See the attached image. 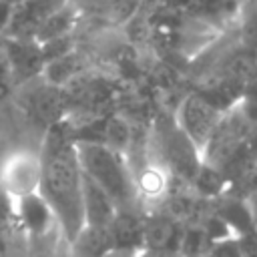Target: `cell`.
I'll list each match as a JSON object with an SVG mask.
<instances>
[{"label": "cell", "mask_w": 257, "mask_h": 257, "mask_svg": "<svg viewBox=\"0 0 257 257\" xmlns=\"http://www.w3.org/2000/svg\"><path fill=\"white\" fill-rule=\"evenodd\" d=\"M38 155V193L48 203L64 243L70 245L84 227V173L72 128L64 120L50 124Z\"/></svg>", "instance_id": "1"}, {"label": "cell", "mask_w": 257, "mask_h": 257, "mask_svg": "<svg viewBox=\"0 0 257 257\" xmlns=\"http://www.w3.org/2000/svg\"><path fill=\"white\" fill-rule=\"evenodd\" d=\"M82 173L102 189L118 211H143L126 157L100 141H78Z\"/></svg>", "instance_id": "2"}, {"label": "cell", "mask_w": 257, "mask_h": 257, "mask_svg": "<svg viewBox=\"0 0 257 257\" xmlns=\"http://www.w3.org/2000/svg\"><path fill=\"white\" fill-rule=\"evenodd\" d=\"M223 114L225 110L217 106L209 96H205L201 90H193V92H187L179 100L173 112V122L193 143V147L203 155Z\"/></svg>", "instance_id": "3"}, {"label": "cell", "mask_w": 257, "mask_h": 257, "mask_svg": "<svg viewBox=\"0 0 257 257\" xmlns=\"http://www.w3.org/2000/svg\"><path fill=\"white\" fill-rule=\"evenodd\" d=\"M40 189V155L30 149H16L0 161V193L8 203L20 201Z\"/></svg>", "instance_id": "4"}, {"label": "cell", "mask_w": 257, "mask_h": 257, "mask_svg": "<svg viewBox=\"0 0 257 257\" xmlns=\"http://www.w3.org/2000/svg\"><path fill=\"white\" fill-rule=\"evenodd\" d=\"M10 209H12L14 225L22 233L24 241L42 239V237L60 233L58 223H56L48 203L40 197V193H34L30 197L10 203Z\"/></svg>", "instance_id": "5"}, {"label": "cell", "mask_w": 257, "mask_h": 257, "mask_svg": "<svg viewBox=\"0 0 257 257\" xmlns=\"http://www.w3.org/2000/svg\"><path fill=\"white\" fill-rule=\"evenodd\" d=\"M72 0H22L14 4L10 26L4 38L34 40L38 30Z\"/></svg>", "instance_id": "6"}, {"label": "cell", "mask_w": 257, "mask_h": 257, "mask_svg": "<svg viewBox=\"0 0 257 257\" xmlns=\"http://www.w3.org/2000/svg\"><path fill=\"white\" fill-rule=\"evenodd\" d=\"M12 82H28L36 76H42L44 70V54L38 42L34 40H12L2 38Z\"/></svg>", "instance_id": "7"}, {"label": "cell", "mask_w": 257, "mask_h": 257, "mask_svg": "<svg viewBox=\"0 0 257 257\" xmlns=\"http://www.w3.org/2000/svg\"><path fill=\"white\" fill-rule=\"evenodd\" d=\"M116 211L112 199L84 177V227L110 231Z\"/></svg>", "instance_id": "8"}, {"label": "cell", "mask_w": 257, "mask_h": 257, "mask_svg": "<svg viewBox=\"0 0 257 257\" xmlns=\"http://www.w3.org/2000/svg\"><path fill=\"white\" fill-rule=\"evenodd\" d=\"M78 24V8L74 6V2L66 4L62 10H58L36 34L34 42L38 44H46L52 40H60V38H70L76 30Z\"/></svg>", "instance_id": "9"}, {"label": "cell", "mask_w": 257, "mask_h": 257, "mask_svg": "<svg viewBox=\"0 0 257 257\" xmlns=\"http://www.w3.org/2000/svg\"><path fill=\"white\" fill-rule=\"evenodd\" d=\"M205 257H243L237 245V239H227L215 245H209V249L205 251Z\"/></svg>", "instance_id": "10"}, {"label": "cell", "mask_w": 257, "mask_h": 257, "mask_svg": "<svg viewBox=\"0 0 257 257\" xmlns=\"http://www.w3.org/2000/svg\"><path fill=\"white\" fill-rule=\"evenodd\" d=\"M10 82H12V74H10V66H8L4 44H2V38H0V92H4Z\"/></svg>", "instance_id": "11"}, {"label": "cell", "mask_w": 257, "mask_h": 257, "mask_svg": "<svg viewBox=\"0 0 257 257\" xmlns=\"http://www.w3.org/2000/svg\"><path fill=\"white\" fill-rule=\"evenodd\" d=\"M243 197H245V201H247V205H249V211H251V215H253V221H255V225H257V187L251 189L249 193H245Z\"/></svg>", "instance_id": "12"}, {"label": "cell", "mask_w": 257, "mask_h": 257, "mask_svg": "<svg viewBox=\"0 0 257 257\" xmlns=\"http://www.w3.org/2000/svg\"><path fill=\"white\" fill-rule=\"evenodd\" d=\"M243 183L247 185V189H245V193H249L251 189H255V187H257V171H255V173H251V175H249V177H247V179H245Z\"/></svg>", "instance_id": "13"}, {"label": "cell", "mask_w": 257, "mask_h": 257, "mask_svg": "<svg viewBox=\"0 0 257 257\" xmlns=\"http://www.w3.org/2000/svg\"><path fill=\"white\" fill-rule=\"evenodd\" d=\"M135 257H163V255H159V253H155V251H149V249H143V251H139Z\"/></svg>", "instance_id": "14"}, {"label": "cell", "mask_w": 257, "mask_h": 257, "mask_svg": "<svg viewBox=\"0 0 257 257\" xmlns=\"http://www.w3.org/2000/svg\"><path fill=\"white\" fill-rule=\"evenodd\" d=\"M185 257H205V255H185Z\"/></svg>", "instance_id": "15"}]
</instances>
